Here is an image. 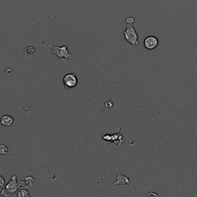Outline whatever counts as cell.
<instances>
[{"label":"cell","mask_w":197,"mask_h":197,"mask_svg":"<svg viewBox=\"0 0 197 197\" xmlns=\"http://www.w3.org/2000/svg\"><path fill=\"white\" fill-rule=\"evenodd\" d=\"M42 44L46 47H48L51 49L53 53H55V55L59 57L60 60H72L73 56L72 54L69 53V49L67 46H54L50 43H46L45 41H42Z\"/></svg>","instance_id":"obj_1"},{"label":"cell","mask_w":197,"mask_h":197,"mask_svg":"<svg viewBox=\"0 0 197 197\" xmlns=\"http://www.w3.org/2000/svg\"><path fill=\"white\" fill-rule=\"evenodd\" d=\"M19 188L21 189L19 180L17 179V176H15V175H13L11 177L10 180L8 182V183L5 186L4 188L2 189V190L1 191L2 193H0V196H12L16 191H18V189Z\"/></svg>","instance_id":"obj_2"},{"label":"cell","mask_w":197,"mask_h":197,"mask_svg":"<svg viewBox=\"0 0 197 197\" xmlns=\"http://www.w3.org/2000/svg\"><path fill=\"white\" fill-rule=\"evenodd\" d=\"M125 24H126V29L123 32L125 39L127 41L128 43L133 45V46H139L138 35L136 32V29L133 27V23Z\"/></svg>","instance_id":"obj_3"},{"label":"cell","mask_w":197,"mask_h":197,"mask_svg":"<svg viewBox=\"0 0 197 197\" xmlns=\"http://www.w3.org/2000/svg\"><path fill=\"white\" fill-rule=\"evenodd\" d=\"M122 132V127L119 129V132L118 133L114 134H105L102 136V140H105L106 142H110L109 144H115V146H124V141H123V135L121 134Z\"/></svg>","instance_id":"obj_4"},{"label":"cell","mask_w":197,"mask_h":197,"mask_svg":"<svg viewBox=\"0 0 197 197\" xmlns=\"http://www.w3.org/2000/svg\"><path fill=\"white\" fill-rule=\"evenodd\" d=\"M62 83L66 89H69V88H74L78 84V79H77L76 74L74 72L72 73H68L63 77Z\"/></svg>","instance_id":"obj_5"},{"label":"cell","mask_w":197,"mask_h":197,"mask_svg":"<svg viewBox=\"0 0 197 197\" xmlns=\"http://www.w3.org/2000/svg\"><path fill=\"white\" fill-rule=\"evenodd\" d=\"M159 45V39L153 36H147L144 39V47L148 50L156 49Z\"/></svg>","instance_id":"obj_6"},{"label":"cell","mask_w":197,"mask_h":197,"mask_svg":"<svg viewBox=\"0 0 197 197\" xmlns=\"http://www.w3.org/2000/svg\"><path fill=\"white\" fill-rule=\"evenodd\" d=\"M130 183V179L128 176H124L123 174L119 173L116 175V180L114 182L113 184L115 186H128Z\"/></svg>","instance_id":"obj_7"},{"label":"cell","mask_w":197,"mask_h":197,"mask_svg":"<svg viewBox=\"0 0 197 197\" xmlns=\"http://www.w3.org/2000/svg\"><path fill=\"white\" fill-rule=\"evenodd\" d=\"M14 123V119L9 115H4L2 116L0 119V125H3L5 127H9Z\"/></svg>","instance_id":"obj_8"},{"label":"cell","mask_w":197,"mask_h":197,"mask_svg":"<svg viewBox=\"0 0 197 197\" xmlns=\"http://www.w3.org/2000/svg\"><path fill=\"white\" fill-rule=\"evenodd\" d=\"M17 196L18 197H29L30 193L29 192L25 189L21 188L19 190V192L17 193Z\"/></svg>","instance_id":"obj_9"},{"label":"cell","mask_w":197,"mask_h":197,"mask_svg":"<svg viewBox=\"0 0 197 197\" xmlns=\"http://www.w3.org/2000/svg\"><path fill=\"white\" fill-rule=\"evenodd\" d=\"M9 149L6 145H0V156H5L6 154L9 153Z\"/></svg>","instance_id":"obj_10"},{"label":"cell","mask_w":197,"mask_h":197,"mask_svg":"<svg viewBox=\"0 0 197 197\" xmlns=\"http://www.w3.org/2000/svg\"><path fill=\"white\" fill-rule=\"evenodd\" d=\"M25 181H26V185H27V186L30 187H32L35 182V179L32 176H26Z\"/></svg>","instance_id":"obj_11"},{"label":"cell","mask_w":197,"mask_h":197,"mask_svg":"<svg viewBox=\"0 0 197 197\" xmlns=\"http://www.w3.org/2000/svg\"><path fill=\"white\" fill-rule=\"evenodd\" d=\"M6 186L5 183V179L2 176H0V189H3Z\"/></svg>","instance_id":"obj_12"},{"label":"cell","mask_w":197,"mask_h":197,"mask_svg":"<svg viewBox=\"0 0 197 197\" xmlns=\"http://www.w3.org/2000/svg\"><path fill=\"white\" fill-rule=\"evenodd\" d=\"M135 22V19L133 17H127L125 19V23H134Z\"/></svg>","instance_id":"obj_13"}]
</instances>
